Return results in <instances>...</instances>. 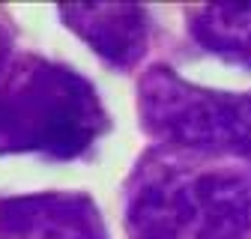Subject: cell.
Instances as JSON below:
<instances>
[{"label": "cell", "mask_w": 251, "mask_h": 239, "mask_svg": "<svg viewBox=\"0 0 251 239\" xmlns=\"http://www.w3.org/2000/svg\"><path fill=\"white\" fill-rule=\"evenodd\" d=\"M132 239H245L251 233V167L155 146L126 194Z\"/></svg>", "instance_id": "obj_1"}, {"label": "cell", "mask_w": 251, "mask_h": 239, "mask_svg": "<svg viewBox=\"0 0 251 239\" xmlns=\"http://www.w3.org/2000/svg\"><path fill=\"white\" fill-rule=\"evenodd\" d=\"M6 63H9V60H6V48H3V42H0V75H3Z\"/></svg>", "instance_id": "obj_7"}, {"label": "cell", "mask_w": 251, "mask_h": 239, "mask_svg": "<svg viewBox=\"0 0 251 239\" xmlns=\"http://www.w3.org/2000/svg\"><path fill=\"white\" fill-rule=\"evenodd\" d=\"M0 239H108L87 194H24L0 203Z\"/></svg>", "instance_id": "obj_4"}, {"label": "cell", "mask_w": 251, "mask_h": 239, "mask_svg": "<svg viewBox=\"0 0 251 239\" xmlns=\"http://www.w3.org/2000/svg\"><path fill=\"white\" fill-rule=\"evenodd\" d=\"M138 105L144 129L159 146L251 167V93H215L155 66L138 84Z\"/></svg>", "instance_id": "obj_3"}, {"label": "cell", "mask_w": 251, "mask_h": 239, "mask_svg": "<svg viewBox=\"0 0 251 239\" xmlns=\"http://www.w3.org/2000/svg\"><path fill=\"white\" fill-rule=\"evenodd\" d=\"M192 36L209 54L251 69V3H206L192 15Z\"/></svg>", "instance_id": "obj_6"}, {"label": "cell", "mask_w": 251, "mask_h": 239, "mask_svg": "<svg viewBox=\"0 0 251 239\" xmlns=\"http://www.w3.org/2000/svg\"><path fill=\"white\" fill-rule=\"evenodd\" d=\"M60 18L111 66H135L147 51L150 18L141 3H63Z\"/></svg>", "instance_id": "obj_5"}, {"label": "cell", "mask_w": 251, "mask_h": 239, "mask_svg": "<svg viewBox=\"0 0 251 239\" xmlns=\"http://www.w3.org/2000/svg\"><path fill=\"white\" fill-rule=\"evenodd\" d=\"M108 132L99 93L78 72L18 57L0 75V153L75 159Z\"/></svg>", "instance_id": "obj_2"}]
</instances>
